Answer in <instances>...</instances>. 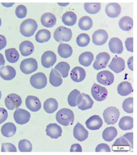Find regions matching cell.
<instances>
[{
    "instance_id": "1",
    "label": "cell",
    "mask_w": 137,
    "mask_h": 155,
    "mask_svg": "<svg viewBox=\"0 0 137 155\" xmlns=\"http://www.w3.org/2000/svg\"><path fill=\"white\" fill-rule=\"evenodd\" d=\"M57 122L63 126L72 125L74 122V113L70 109L63 108L60 110L56 114Z\"/></svg>"
},
{
    "instance_id": "2",
    "label": "cell",
    "mask_w": 137,
    "mask_h": 155,
    "mask_svg": "<svg viewBox=\"0 0 137 155\" xmlns=\"http://www.w3.org/2000/svg\"><path fill=\"white\" fill-rule=\"evenodd\" d=\"M37 27L38 25L35 20L32 18H28L21 24L20 31L23 36L32 37L37 30Z\"/></svg>"
},
{
    "instance_id": "3",
    "label": "cell",
    "mask_w": 137,
    "mask_h": 155,
    "mask_svg": "<svg viewBox=\"0 0 137 155\" xmlns=\"http://www.w3.org/2000/svg\"><path fill=\"white\" fill-rule=\"evenodd\" d=\"M120 116L119 110L115 107H109L103 113L104 121L108 125H114L118 121Z\"/></svg>"
},
{
    "instance_id": "4",
    "label": "cell",
    "mask_w": 137,
    "mask_h": 155,
    "mask_svg": "<svg viewBox=\"0 0 137 155\" xmlns=\"http://www.w3.org/2000/svg\"><path fill=\"white\" fill-rule=\"evenodd\" d=\"M73 33L71 30L63 26L59 27L56 30L53 35L57 42H68L71 39Z\"/></svg>"
},
{
    "instance_id": "5",
    "label": "cell",
    "mask_w": 137,
    "mask_h": 155,
    "mask_svg": "<svg viewBox=\"0 0 137 155\" xmlns=\"http://www.w3.org/2000/svg\"><path fill=\"white\" fill-rule=\"evenodd\" d=\"M20 68L23 74L29 75L37 70L38 64L34 58H27L22 61L20 65Z\"/></svg>"
},
{
    "instance_id": "6",
    "label": "cell",
    "mask_w": 137,
    "mask_h": 155,
    "mask_svg": "<svg viewBox=\"0 0 137 155\" xmlns=\"http://www.w3.org/2000/svg\"><path fill=\"white\" fill-rule=\"evenodd\" d=\"M30 82L34 88L40 90L44 88L46 86L47 78L43 73H37L31 76Z\"/></svg>"
},
{
    "instance_id": "7",
    "label": "cell",
    "mask_w": 137,
    "mask_h": 155,
    "mask_svg": "<svg viewBox=\"0 0 137 155\" xmlns=\"http://www.w3.org/2000/svg\"><path fill=\"white\" fill-rule=\"evenodd\" d=\"M91 92L94 100L98 101L105 100L108 95V91L106 88L95 83L91 88Z\"/></svg>"
},
{
    "instance_id": "8",
    "label": "cell",
    "mask_w": 137,
    "mask_h": 155,
    "mask_svg": "<svg viewBox=\"0 0 137 155\" xmlns=\"http://www.w3.org/2000/svg\"><path fill=\"white\" fill-rule=\"evenodd\" d=\"M20 96L15 94H12L7 95L5 99V105L9 110H13L18 108L22 104Z\"/></svg>"
},
{
    "instance_id": "9",
    "label": "cell",
    "mask_w": 137,
    "mask_h": 155,
    "mask_svg": "<svg viewBox=\"0 0 137 155\" xmlns=\"http://www.w3.org/2000/svg\"><path fill=\"white\" fill-rule=\"evenodd\" d=\"M110 59V56L106 52H102L97 55L93 67L97 70L106 68Z\"/></svg>"
},
{
    "instance_id": "10",
    "label": "cell",
    "mask_w": 137,
    "mask_h": 155,
    "mask_svg": "<svg viewBox=\"0 0 137 155\" xmlns=\"http://www.w3.org/2000/svg\"><path fill=\"white\" fill-rule=\"evenodd\" d=\"M14 119L17 124L23 125L29 121L31 114L27 110L17 108L13 114Z\"/></svg>"
},
{
    "instance_id": "11",
    "label": "cell",
    "mask_w": 137,
    "mask_h": 155,
    "mask_svg": "<svg viewBox=\"0 0 137 155\" xmlns=\"http://www.w3.org/2000/svg\"><path fill=\"white\" fill-rule=\"evenodd\" d=\"M97 79L99 84L108 86L113 84L115 78L113 73L109 71L104 70L98 73Z\"/></svg>"
},
{
    "instance_id": "12",
    "label": "cell",
    "mask_w": 137,
    "mask_h": 155,
    "mask_svg": "<svg viewBox=\"0 0 137 155\" xmlns=\"http://www.w3.org/2000/svg\"><path fill=\"white\" fill-rule=\"evenodd\" d=\"M57 60V57L54 52L48 51L42 54L41 62L44 68H49L53 66Z\"/></svg>"
},
{
    "instance_id": "13",
    "label": "cell",
    "mask_w": 137,
    "mask_h": 155,
    "mask_svg": "<svg viewBox=\"0 0 137 155\" xmlns=\"http://www.w3.org/2000/svg\"><path fill=\"white\" fill-rule=\"evenodd\" d=\"M93 104L94 101L89 95L84 93L80 94L77 102L78 108L83 111H84L91 108Z\"/></svg>"
},
{
    "instance_id": "14",
    "label": "cell",
    "mask_w": 137,
    "mask_h": 155,
    "mask_svg": "<svg viewBox=\"0 0 137 155\" xmlns=\"http://www.w3.org/2000/svg\"><path fill=\"white\" fill-rule=\"evenodd\" d=\"M73 136L77 140L80 142H83L88 137V131L81 124L78 122L73 130Z\"/></svg>"
},
{
    "instance_id": "15",
    "label": "cell",
    "mask_w": 137,
    "mask_h": 155,
    "mask_svg": "<svg viewBox=\"0 0 137 155\" xmlns=\"http://www.w3.org/2000/svg\"><path fill=\"white\" fill-rule=\"evenodd\" d=\"M108 39V33L104 30H98L95 31L92 35L93 43L98 46H101L105 44Z\"/></svg>"
},
{
    "instance_id": "16",
    "label": "cell",
    "mask_w": 137,
    "mask_h": 155,
    "mask_svg": "<svg viewBox=\"0 0 137 155\" xmlns=\"http://www.w3.org/2000/svg\"><path fill=\"white\" fill-rule=\"evenodd\" d=\"M26 104L27 108L33 112H37L41 108L42 105L39 99L37 97L28 95L26 98Z\"/></svg>"
},
{
    "instance_id": "17",
    "label": "cell",
    "mask_w": 137,
    "mask_h": 155,
    "mask_svg": "<svg viewBox=\"0 0 137 155\" xmlns=\"http://www.w3.org/2000/svg\"><path fill=\"white\" fill-rule=\"evenodd\" d=\"M108 67L115 73L119 74L124 70L125 63L122 58L115 56L113 58Z\"/></svg>"
},
{
    "instance_id": "18",
    "label": "cell",
    "mask_w": 137,
    "mask_h": 155,
    "mask_svg": "<svg viewBox=\"0 0 137 155\" xmlns=\"http://www.w3.org/2000/svg\"><path fill=\"white\" fill-rule=\"evenodd\" d=\"M87 128L91 130H99L102 127L103 121L100 117L98 115H94L91 117L85 123Z\"/></svg>"
},
{
    "instance_id": "19",
    "label": "cell",
    "mask_w": 137,
    "mask_h": 155,
    "mask_svg": "<svg viewBox=\"0 0 137 155\" xmlns=\"http://www.w3.org/2000/svg\"><path fill=\"white\" fill-rule=\"evenodd\" d=\"M46 135L52 139H58L62 136L61 127L57 124H50L48 125L46 130Z\"/></svg>"
},
{
    "instance_id": "20",
    "label": "cell",
    "mask_w": 137,
    "mask_h": 155,
    "mask_svg": "<svg viewBox=\"0 0 137 155\" xmlns=\"http://www.w3.org/2000/svg\"><path fill=\"white\" fill-rule=\"evenodd\" d=\"M130 147L128 141L123 137L117 139L113 145V150L116 152H127Z\"/></svg>"
},
{
    "instance_id": "21",
    "label": "cell",
    "mask_w": 137,
    "mask_h": 155,
    "mask_svg": "<svg viewBox=\"0 0 137 155\" xmlns=\"http://www.w3.org/2000/svg\"><path fill=\"white\" fill-rule=\"evenodd\" d=\"M86 73L85 70L80 67H76L73 68L70 72V77L73 81L75 82H80L84 80Z\"/></svg>"
},
{
    "instance_id": "22",
    "label": "cell",
    "mask_w": 137,
    "mask_h": 155,
    "mask_svg": "<svg viewBox=\"0 0 137 155\" xmlns=\"http://www.w3.org/2000/svg\"><path fill=\"white\" fill-rule=\"evenodd\" d=\"M105 11L108 17L112 18H116L120 14L121 12V7L119 4L112 2L107 5Z\"/></svg>"
},
{
    "instance_id": "23",
    "label": "cell",
    "mask_w": 137,
    "mask_h": 155,
    "mask_svg": "<svg viewBox=\"0 0 137 155\" xmlns=\"http://www.w3.org/2000/svg\"><path fill=\"white\" fill-rule=\"evenodd\" d=\"M16 70L12 66L9 65L2 67L0 70V76L4 80L10 81L15 78Z\"/></svg>"
},
{
    "instance_id": "24",
    "label": "cell",
    "mask_w": 137,
    "mask_h": 155,
    "mask_svg": "<svg viewBox=\"0 0 137 155\" xmlns=\"http://www.w3.org/2000/svg\"><path fill=\"white\" fill-rule=\"evenodd\" d=\"M109 47L112 53L118 54H121L124 49L122 42L119 38H112L110 39Z\"/></svg>"
},
{
    "instance_id": "25",
    "label": "cell",
    "mask_w": 137,
    "mask_h": 155,
    "mask_svg": "<svg viewBox=\"0 0 137 155\" xmlns=\"http://www.w3.org/2000/svg\"><path fill=\"white\" fill-rule=\"evenodd\" d=\"M42 25L47 28H52L56 24L57 18L55 16L50 13L43 14L41 18Z\"/></svg>"
},
{
    "instance_id": "26",
    "label": "cell",
    "mask_w": 137,
    "mask_h": 155,
    "mask_svg": "<svg viewBox=\"0 0 137 155\" xmlns=\"http://www.w3.org/2000/svg\"><path fill=\"white\" fill-rule=\"evenodd\" d=\"M19 49L22 55L27 57L32 54L34 51V47L32 42L25 41L20 44Z\"/></svg>"
},
{
    "instance_id": "27",
    "label": "cell",
    "mask_w": 137,
    "mask_h": 155,
    "mask_svg": "<svg viewBox=\"0 0 137 155\" xmlns=\"http://www.w3.org/2000/svg\"><path fill=\"white\" fill-rule=\"evenodd\" d=\"M17 127L14 124L11 122L5 124L2 127L1 132L2 135L6 137H10L15 134Z\"/></svg>"
},
{
    "instance_id": "28",
    "label": "cell",
    "mask_w": 137,
    "mask_h": 155,
    "mask_svg": "<svg viewBox=\"0 0 137 155\" xmlns=\"http://www.w3.org/2000/svg\"><path fill=\"white\" fill-rule=\"evenodd\" d=\"M58 104L57 100L50 98L47 99L43 104V108L47 113H53L58 108Z\"/></svg>"
},
{
    "instance_id": "29",
    "label": "cell",
    "mask_w": 137,
    "mask_h": 155,
    "mask_svg": "<svg viewBox=\"0 0 137 155\" xmlns=\"http://www.w3.org/2000/svg\"><path fill=\"white\" fill-rule=\"evenodd\" d=\"M58 52L61 58L67 59L71 56L73 50L69 45L61 43L58 47Z\"/></svg>"
},
{
    "instance_id": "30",
    "label": "cell",
    "mask_w": 137,
    "mask_h": 155,
    "mask_svg": "<svg viewBox=\"0 0 137 155\" xmlns=\"http://www.w3.org/2000/svg\"><path fill=\"white\" fill-rule=\"evenodd\" d=\"M49 81L52 86L58 87L61 85L63 80L60 73L56 69H52L50 75Z\"/></svg>"
},
{
    "instance_id": "31",
    "label": "cell",
    "mask_w": 137,
    "mask_h": 155,
    "mask_svg": "<svg viewBox=\"0 0 137 155\" xmlns=\"http://www.w3.org/2000/svg\"><path fill=\"white\" fill-rule=\"evenodd\" d=\"M118 94L122 96H127L133 92V87L131 84L128 81L120 83L118 87Z\"/></svg>"
},
{
    "instance_id": "32",
    "label": "cell",
    "mask_w": 137,
    "mask_h": 155,
    "mask_svg": "<svg viewBox=\"0 0 137 155\" xmlns=\"http://www.w3.org/2000/svg\"><path fill=\"white\" fill-rule=\"evenodd\" d=\"M77 20V15L72 12H66L62 17V21L63 24L70 27L74 25Z\"/></svg>"
},
{
    "instance_id": "33",
    "label": "cell",
    "mask_w": 137,
    "mask_h": 155,
    "mask_svg": "<svg viewBox=\"0 0 137 155\" xmlns=\"http://www.w3.org/2000/svg\"><path fill=\"white\" fill-rule=\"evenodd\" d=\"M118 131L115 127H107L103 131L102 137L104 140L108 142H111L118 135Z\"/></svg>"
},
{
    "instance_id": "34",
    "label": "cell",
    "mask_w": 137,
    "mask_h": 155,
    "mask_svg": "<svg viewBox=\"0 0 137 155\" xmlns=\"http://www.w3.org/2000/svg\"><path fill=\"white\" fill-rule=\"evenodd\" d=\"M94 59V55L91 52H84L80 55L78 61L81 65L88 67L91 65Z\"/></svg>"
},
{
    "instance_id": "35",
    "label": "cell",
    "mask_w": 137,
    "mask_h": 155,
    "mask_svg": "<svg viewBox=\"0 0 137 155\" xmlns=\"http://www.w3.org/2000/svg\"><path fill=\"white\" fill-rule=\"evenodd\" d=\"M51 37V33L49 30L43 29L37 32L35 38L37 42L42 43L48 42L50 39Z\"/></svg>"
},
{
    "instance_id": "36",
    "label": "cell",
    "mask_w": 137,
    "mask_h": 155,
    "mask_svg": "<svg viewBox=\"0 0 137 155\" xmlns=\"http://www.w3.org/2000/svg\"><path fill=\"white\" fill-rule=\"evenodd\" d=\"M6 59L9 62L14 64L18 61L19 58V54L17 49L12 48L5 51Z\"/></svg>"
},
{
    "instance_id": "37",
    "label": "cell",
    "mask_w": 137,
    "mask_h": 155,
    "mask_svg": "<svg viewBox=\"0 0 137 155\" xmlns=\"http://www.w3.org/2000/svg\"><path fill=\"white\" fill-rule=\"evenodd\" d=\"M119 128L122 130L132 129L133 127V118L130 116H124L120 119L119 123Z\"/></svg>"
},
{
    "instance_id": "38",
    "label": "cell",
    "mask_w": 137,
    "mask_h": 155,
    "mask_svg": "<svg viewBox=\"0 0 137 155\" xmlns=\"http://www.w3.org/2000/svg\"><path fill=\"white\" fill-rule=\"evenodd\" d=\"M119 25L120 28L123 31L131 30L133 27L132 18L128 16H125L123 17L119 21Z\"/></svg>"
},
{
    "instance_id": "39",
    "label": "cell",
    "mask_w": 137,
    "mask_h": 155,
    "mask_svg": "<svg viewBox=\"0 0 137 155\" xmlns=\"http://www.w3.org/2000/svg\"><path fill=\"white\" fill-rule=\"evenodd\" d=\"M93 25V20L88 16H84L80 19L78 26L80 29L87 31L90 29Z\"/></svg>"
},
{
    "instance_id": "40",
    "label": "cell",
    "mask_w": 137,
    "mask_h": 155,
    "mask_svg": "<svg viewBox=\"0 0 137 155\" xmlns=\"http://www.w3.org/2000/svg\"><path fill=\"white\" fill-rule=\"evenodd\" d=\"M54 68L55 69L60 73L62 78H66L68 76V73L70 69V66L66 62L62 61L58 63Z\"/></svg>"
},
{
    "instance_id": "41",
    "label": "cell",
    "mask_w": 137,
    "mask_h": 155,
    "mask_svg": "<svg viewBox=\"0 0 137 155\" xmlns=\"http://www.w3.org/2000/svg\"><path fill=\"white\" fill-rule=\"evenodd\" d=\"M101 7V3L99 2H96V3L87 2L84 4V8L86 12L91 14H95L98 13L100 10Z\"/></svg>"
},
{
    "instance_id": "42",
    "label": "cell",
    "mask_w": 137,
    "mask_h": 155,
    "mask_svg": "<svg viewBox=\"0 0 137 155\" xmlns=\"http://www.w3.org/2000/svg\"><path fill=\"white\" fill-rule=\"evenodd\" d=\"M81 93L79 91L75 89L72 91L68 95V102L71 107H74L77 105L78 98Z\"/></svg>"
},
{
    "instance_id": "43",
    "label": "cell",
    "mask_w": 137,
    "mask_h": 155,
    "mask_svg": "<svg viewBox=\"0 0 137 155\" xmlns=\"http://www.w3.org/2000/svg\"><path fill=\"white\" fill-rule=\"evenodd\" d=\"M19 149L21 152H31L32 150V145L28 140H21L19 143Z\"/></svg>"
},
{
    "instance_id": "44",
    "label": "cell",
    "mask_w": 137,
    "mask_h": 155,
    "mask_svg": "<svg viewBox=\"0 0 137 155\" xmlns=\"http://www.w3.org/2000/svg\"><path fill=\"white\" fill-rule=\"evenodd\" d=\"M90 41V38L88 34L82 33L77 38V43L80 47H85L88 45Z\"/></svg>"
},
{
    "instance_id": "45",
    "label": "cell",
    "mask_w": 137,
    "mask_h": 155,
    "mask_svg": "<svg viewBox=\"0 0 137 155\" xmlns=\"http://www.w3.org/2000/svg\"><path fill=\"white\" fill-rule=\"evenodd\" d=\"M133 97H129L126 99L123 103L122 107L125 112L128 114L133 113Z\"/></svg>"
},
{
    "instance_id": "46",
    "label": "cell",
    "mask_w": 137,
    "mask_h": 155,
    "mask_svg": "<svg viewBox=\"0 0 137 155\" xmlns=\"http://www.w3.org/2000/svg\"><path fill=\"white\" fill-rule=\"evenodd\" d=\"M27 13V9L26 6L23 5H19L17 6L15 10V14L19 18H23L26 17Z\"/></svg>"
},
{
    "instance_id": "47",
    "label": "cell",
    "mask_w": 137,
    "mask_h": 155,
    "mask_svg": "<svg viewBox=\"0 0 137 155\" xmlns=\"http://www.w3.org/2000/svg\"><path fill=\"white\" fill-rule=\"evenodd\" d=\"M2 152H17V148L15 145L9 143H2Z\"/></svg>"
},
{
    "instance_id": "48",
    "label": "cell",
    "mask_w": 137,
    "mask_h": 155,
    "mask_svg": "<svg viewBox=\"0 0 137 155\" xmlns=\"http://www.w3.org/2000/svg\"><path fill=\"white\" fill-rule=\"evenodd\" d=\"M96 152H111L109 146L107 144L102 143L99 144L95 149Z\"/></svg>"
},
{
    "instance_id": "49",
    "label": "cell",
    "mask_w": 137,
    "mask_h": 155,
    "mask_svg": "<svg viewBox=\"0 0 137 155\" xmlns=\"http://www.w3.org/2000/svg\"><path fill=\"white\" fill-rule=\"evenodd\" d=\"M8 116L7 110L4 108L0 107V124L7 120Z\"/></svg>"
},
{
    "instance_id": "50",
    "label": "cell",
    "mask_w": 137,
    "mask_h": 155,
    "mask_svg": "<svg viewBox=\"0 0 137 155\" xmlns=\"http://www.w3.org/2000/svg\"><path fill=\"white\" fill-rule=\"evenodd\" d=\"M126 48L128 51L133 52V38H127L125 41Z\"/></svg>"
},
{
    "instance_id": "51",
    "label": "cell",
    "mask_w": 137,
    "mask_h": 155,
    "mask_svg": "<svg viewBox=\"0 0 137 155\" xmlns=\"http://www.w3.org/2000/svg\"><path fill=\"white\" fill-rule=\"evenodd\" d=\"M123 137L126 139L130 143L131 148H133V133H128L124 134Z\"/></svg>"
},
{
    "instance_id": "52",
    "label": "cell",
    "mask_w": 137,
    "mask_h": 155,
    "mask_svg": "<svg viewBox=\"0 0 137 155\" xmlns=\"http://www.w3.org/2000/svg\"><path fill=\"white\" fill-rule=\"evenodd\" d=\"M82 151L81 146L79 144H74L71 146L70 152H82Z\"/></svg>"
},
{
    "instance_id": "53",
    "label": "cell",
    "mask_w": 137,
    "mask_h": 155,
    "mask_svg": "<svg viewBox=\"0 0 137 155\" xmlns=\"http://www.w3.org/2000/svg\"><path fill=\"white\" fill-rule=\"evenodd\" d=\"M7 42L5 37L0 35V50L5 48L7 45Z\"/></svg>"
},
{
    "instance_id": "54",
    "label": "cell",
    "mask_w": 137,
    "mask_h": 155,
    "mask_svg": "<svg viewBox=\"0 0 137 155\" xmlns=\"http://www.w3.org/2000/svg\"><path fill=\"white\" fill-rule=\"evenodd\" d=\"M128 68L131 70L133 71V57H130L128 60Z\"/></svg>"
},
{
    "instance_id": "55",
    "label": "cell",
    "mask_w": 137,
    "mask_h": 155,
    "mask_svg": "<svg viewBox=\"0 0 137 155\" xmlns=\"http://www.w3.org/2000/svg\"><path fill=\"white\" fill-rule=\"evenodd\" d=\"M5 61L3 55L0 53V69L1 67L5 65Z\"/></svg>"
},
{
    "instance_id": "56",
    "label": "cell",
    "mask_w": 137,
    "mask_h": 155,
    "mask_svg": "<svg viewBox=\"0 0 137 155\" xmlns=\"http://www.w3.org/2000/svg\"><path fill=\"white\" fill-rule=\"evenodd\" d=\"M2 5L6 7H12L15 3H2Z\"/></svg>"
},
{
    "instance_id": "57",
    "label": "cell",
    "mask_w": 137,
    "mask_h": 155,
    "mask_svg": "<svg viewBox=\"0 0 137 155\" xmlns=\"http://www.w3.org/2000/svg\"><path fill=\"white\" fill-rule=\"evenodd\" d=\"M1 97H2V93H1V90H0V100H1Z\"/></svg>"
},
{
    "instance_id": "58",
    "label": "cell",
    "mask_w": 137,
    "mask_h": 155,
    "mask_svg": "<svg viewBox=\"0 0 137 155\" xmlns=\"http://www.w3.org/2000/svg\"><path fill=\"white\" fill-rule=\"evenodd\" d=\"M1 23H2V22H1V18H0V27H1Z\"/></svg>"
}]
</instances>
